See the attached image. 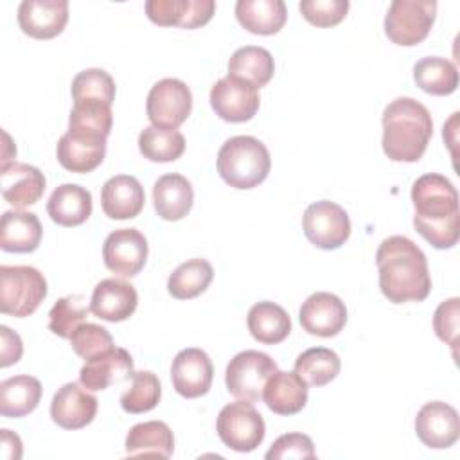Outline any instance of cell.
<instances>
[{"instance_id": "603a6c76", "label": "cell", "mask_w": 460, "mask_h": 460, "mask_svg": "<svg viewBox=\"0 0 460 460\" xmlns=\"http://www.w3.org/2000/svg\"><path fill=\"white\" fill-rule=\"evenodd\" d=\"M194 203L190 181L176 172L160 176L153 185V205L156 214L165 221L183 219Z\"/></svg>"}, {"instance_id": "f546056e", "label": "cell", "mask_w": 460, "mask_h": 460, "mask_svg": "<svg viewBox=\"0 0 460 460\" xmlns=\"http://www.w3.org/2000/svg\"><path fill=\"white\" fill-rule=\"evenodd\" d=\"M275 72V61L270 50L255 45H246L237 49L228 61V75L252 84L253 88H262L270 83Z\"/></svg>"}, {"instance_id": "3957f363", "label": "cell", "mask_w": 460, "mask_h": 460, "mask_svg": "<svg viewBox=\"0 0 460 460\" xmlns=\"http://www.w3.org/2000/svg\"><path fill=\"white\" fill-rule=\"evenodd\" d=\"M381 122V144L390 160L406 164L420 160L433 137V120L424 104L411 97H399L385 108Z\"/></svg>"}, {"instance_id": "5b68a950", "label": "cell", "mask_w": 460, "mask_h": 460, "mask_svg": "<svg viewBox=\"0 0 460 460\" xmlns=\"http://www.w3.org/2000/svg\"><path fill=\"white\" fill-rule=\"evenodd\" d=\"M47 296V280L32 266H0V311L14 318L32 314Z\"/></svg>"}, {"instance_id": "f1b7e54d", "label": "cell", "mask_w": 460, "mask_h": 460, "mask_svg": "<svg viewBox=\"0 0 460 460\" xmlns=\"http://www.w3.org/2000/svg\"><path fill=\"white\" fill-rule=\"evenodd\" d=\"M174 435L162 420H147L135 424L126 435V455H153L160 458L172 456Z\"/></svg>"}, {"instance_id": "e0dca14e", "label": "cell", "mask_w": 460, "mask_h": 460, "mask_svg": "<svg viewBox=\"0 0 460 460\" xmlns=\"http://www.w3.org/2000/svg\"><path fill=\"white\" fill-rule=\"evenodd\" d=\"M106 155V137L81 133V131H66L61 135L56 156L61 167L70 172H90L97 169Z\"/></svg>"}, {"instance_id": "d4e9b609", "label": "cell", "mask_w": 460, "mask_h": 460, "mask_svg": "<svg viewBox=\"0 0 460 460\" xmlns=\"http://www.w3.org/2000/svg\"><path fill=\"white\" fill-rule=\"evenodd\" d=\"M262 399L279 415H295L307 402V383L296 372L277 370L266 383Z\"/></svg>"}, {"instance_id": "4316f807", "label": "cell", "mask_w": 460, "mask_h": 460, "mask_svg": "<svg viewBox=\"0 0 460 460\" xmlns=\"http://www.w3.org/2000/svg\"><path fill=\"white\" fill-rule=\"evenodd\" d=\"M235 18L248 32L271 36L284 27L288 9L282 0H239Z\"/></svg>"}, {"instance_id": "ab89813d", "label": "cell", "mask_w": 460, "mask_h": 460, "mask_svg": "<svg viewBox=\"0 0 460 460\" xmlns=\"http://www.w3.org/2000/svg\"><path fill=\"white\" fill-rule=\"evenodd\" d=\"M72 350L81 356L84 361L92 359L102 352L111 350L113 338L102 325L97 323H81L75 332L70 336Z\"/></svg>"}, {"instance_id": "f6af8a7d", "label": "cell", "mask_w": 460, "mask_h": 460, "mask_svg": "<svg viewBox=\"0 0 460 460\" xmlns=\"http://www.w3.org/2000/svg\"><path fill=\"white\" fill-rule=\"evenodd\" d=\"M0 367L5 368L13 363H18L23 352V345H22V338L13 332L9 327L2 325L0 327Z\"/></svg>"}, {"instance_id": "83f0119b", "label": "cell", "mask_w": 460, "mask_h": 460, "mask_svg": "<svg viewBox=\"0 0 460 460\" xmlns=\"http://www.w3.org/2000/svg\"><path fill=\"white\" fill-rule=\"evenodd\" d=\"M246 323L250 334L264 345H277L291 332L289 314L284 311V307L270 300L253 304L248 311Z\"/></svg>"}, {"instance_id": "8fae6325", "label": "cell", "mask_w": 460, "mask_h": 460, "mask_svg": "<svg viewBox=\"0 0 460 460\" xmlns=\"http://www.w3.org/2000/svg\"><path fill=\"white\" fill-rule=\"evenodd\" d=\"M147 239L137 228H119L102 244L104 266L120 277H135L147 261Z\"/></svg>"}, {"instance_id": "4fadbf2b", "label": "cell", "mask_w": 460, "mask_h": 460, "mask_svg": "<svg viewBox=\"0 0 460 460\" xmlns=\"http://www.w3.org/2000/svg\"><path fill=\"white\" fill-rule=\"evenodd\" d=\"M305 332L320 338H332L347 323V307L340 296L329 291H316L305 298L298 311Z\"/></svg>"}, {"instance_id": "7bdbcfd3", "label": "cell", "mask_w": 460, "mask_h": 460, "mask_svg": "<svg viewBox=\"0 0 460 460\" xmlns=\"http://www.w3.org/2000/svg\"><path fill=\"white\" fill-rule=\"evenodd\" d=\"M313 440L304 433H286L280 435L271 447L266 451L268 460H286V458H314Z\"/></svg>"}, {"instance_id": "7c38bea8", "label": "cell", "mask_w": 460, "mask_h": 460, "mask_svg": "<svg viewBox=\"0 0 460 460\" xmlns=\"http://www.w3.org/2000/svg\"><path fill=\"white\" fill-rule=\"evenodd\" d=\"M259 104L257 88L230 75L221 77L210 90V106L226 122H246L253 119Z\"/></svg>"}, {"instance_id": "7a4b0ae2", "label": "cell", "mask_w": 460, "mask_h": 460, "mask_svg": "<svg viewBox=\"0 0 460 460\" xmlns=\"http://www.w3.org/2000/svg\"><path fill=\"white\" fill-rule=\"evenodd\" d=\"M381 293L392 304L420 302L431 291V277L422 250L404 235L386 237L377 252Z\"/></svg>"}, {"instance_id": "74e56055", "label": "cell", "mask_w": 460, "mask_h": 460, "mask_svg": "<svg viewBox=\"0 0 460 460\" xmlns=\"http://www.w3.org/2000/svg\"><path fill=\"white\" fill-rule=\"evenodd\" d=\"M113 126L111 106L101 102H77L74 104L68 119V131H81L106 137Z\"/></svg>"}, {"instance_id": "484cf974", "label": "cell", "mask_w": 460, "mask_h": 460, "mask_svg": "<svg viewBox=\"0 0 460 460\" xmlns=\"http://www.w3.org/2000/svg\"><path fill=\"white\" fill-rule=\"evenodd\" d=\"M47 212L59 226L83 225L92 214V194L77 183H63L50 194Z\"/></svg>"}, {"instance_id": "d6a6232c", "label": "cell", "mask_w": 460, "mask_h": 460, "mask_svg": "<svg viewBox=\"0 0 460 460\" xmlns=\"http://www.w3.org/2000/svg\"><path fill=\"white\" fill-rule=\"evenodd\" d=\"M212 277L214 270L207 259H189L169 275L167 291L178 300L196 298L210 286Z\"/></svg>"}, {"instance_id": "ba28073f", "label": "cell", "mask_w": 460, "mask_h": 460, "mask_svg": "<svg viewBox=\"0 0 460 460\" xmlns=\"http://www.w3.org/2000/svg\"><path fill=\"white\" fill-rule=\"evenodd\" d=\"M277 370V363L271 356L259 350H243L226 365V390L235 399L255 402L262 399L264 386Z\"/></svg>"}, {"instance_id": "d6986e66", "label": "cell", "mask_w": 460, "mask_h": 460, "mask_svg": "<svg viewBox=\"0 0 460 460\" xmlns=\"http://www.w3.org/2000/svg\"><path fill=\"white\" fill-rule=\"evenodd\" d=\"M133 358L126 349L113 347L86 363L79 370V381L86 390H106L110 385L122 383L133 376Z\"/></svg>"}, {"instance_id": "52a82bcc", "label": "cell", "mask_w": 460, "mask_h": 460, "mask_svg": "<svg viewBox=\"0 0 460 460\" xmlns=\"http://www.w3.org/2000/svg\"><path fill=\"white\" fill-rule=\"evenodd\" d=\"M216 429L221 442L237 453H250L257 449L266 435L262 415L250 401L243 399L221 408Z\"/></svg>"}, {"instance_id": "6da1fadb", "label": "cell", "mask_w": 460, "mask_h": 460, "mask_svg": "<svg viewBox=\"0 0 460 460\" xmlns=\"http://www.w3.org/2000/svg\"><path fill=\"white\" fill-rule=\"evenodd\" d=\"M411 201L415 230L437 250L453 248L460 235L458 192L453 183L438 172L422 174L413 181Z\"/></svg>"}, {"instance_id": "b9f144b4", "label": "cell", "mask_w": 460, "mask_h": 460, "mask_svg": "<svg viewBox=\"0 0 460 460\" xmlns=\"http://www.w3.org/2000/svg\"><path fill=\"white\" fill-rule=\"evenodd\" d=\"M460 314V300L456 296L444 300L433 314V329L438 340L447 343L453 349L458 345V316Z\"/></svg>"}, {"instance_id": "ee69618b", "label": "cell", "mask_w": 460, "mask_h": 460, "mask_svg": "<svg viewBox=\"0 0 460 460\" xmlns=\"http://www.w3.org/2000/svg\"><path fill=\"white\" fill-rule=\"evenodd\" d=\"M189 0H147L146 14L147 18L162 27H181L187 14Z\"/></svg>"}, {"instance_id": "9c48e42d", "label": "cell", "mask_w": 460, "mask_h": 460, "mask_svg": "<svg viewBox=\"0 0 460 460\" xmlns=\"http://www.w3.org/2000/svg\"><path fill=\"white\" fill-rule=\"evenodd\" d=\"M302 228L311 244L320 250H336L350 235V219L343 207L320 199L311 203L302 217Z\"/></svg>"}, {"instance_id": "ffe728a7", "label": "cell", "mask_w": 460, "mask_h": 460, "mask_svg": "<svg viewBox=\"0 0 460 460\" xmlns=\"http://www.w3.org/2000/svg\"><path fill=\"white\" fill-rule=\"evenodd\" d=\"M45 176L43 172L29 164L13 162L2 165L0 171V187L4 199L14 208H23L40 201L45 192Z\"/></svg>"}, {"instance_id": "836d02e7", "label": "cell", "mask_w": 460, "mask_h": 460, "mask_svg": "<svg viewBox=\"0 0 460 460\" xmlns=\"http://www.w3.org/2000/svg\"><path fill=\"white\" fill-rule=\"evenodd\" d=\"M138 149L151 162H174L185 151V138L178 129L147 126L138 135Z\"/></svg>"}, {"instance_id": "5bb4252c", "label": "cell", "mask_w": 460, "mask_h": 460, "mask_svg": "<svg viewBox=\"0 0 460 460\" xmlns=\"http://www.w3.org/2000/svg\"><path fill=\"white\" fill-rule=\"evenodd\" d=\"M415 433L419 440L431 449L451 447L460 437L458 411L442 401L426 402L417 411Z\"/></svg>"}, {"instance_id": "8d00e7d4", "label": "cell", "mask_w": 460, "mask_h": 460, "mask_svg": "<svg viewBox=\"0 0 460 460\" xmlns=\"http://www.w3.org/2000/svg\"><path fill=\"white\" fill-rule=\"evenodd\" d=\"M162 397L158 377L149 370L133 372L129 388L120 395V406L128 413H146L153 410Z\"/></svg>"}, {"instance_id": "30bf717a", "label": "cell", "mask_w": 460, "mask_h": 460, "mask_svg": "<svg viewBox=\"0 0 460 460\" xmlns=\"http://www.w3.org/2000/svg\"><path fill=\"white\" fill-rule=\"evenodd\" d=\"M146 110L151 126L176 129L190 115L192 93L183 81L165 77L149 90Z\"/></svg>"}, {"instance_id": "9a60e30c", "label": "cell", "mask_w": 460, "mask_h": 460, "mask_svg": "<svg viewBox=\"0 0 460 460\" xmlns=\"http://www.w3.org/2000/svg\"><path fill=\"white\" fill-rule=\"evenodd\" d=\"M214 367L208 354L189 347L180 350L171 365V381L174 390L185 399H196L210 390Z\"/></svg>"}, {"instance_id": "2e32d148", "label": "cell", "mask_w": 460, "mask_h": 460, "mask_svg": "<svg viewBox=\"0 0 460 460\" xmlns=\"http://www.w3.org/2000/svg\"><path fill=\"white\" fill-rule=\"evenodd\" d=\"M68 22L66 0H23L18 7V25L34 40H50L63 32Z\"/></svg>"}, {"instance_id": "60d3db41", "label": "cell", "mask_w": 460, "mask_h": 460, "mask_svg": "<svg viewBox=\"0 0 460 460\" xmlns=\"http://www.w3.org/2000/svg\"><path fill=\"white\" fill-rule=\"evenodd\" d=\"M349 5V0H302L298 9L311 25L332 27L347 16Z\"/></svg>"}, {"instance_id": "277c9868", "label": "cell", "mask_w": 460, "mask_h": 460, "mask_svg": "<svg viewBox=\"0 0 460 460\" xmlns=\"http://www.w3.org/2000/svg\"><path fill=\"white\" fill-rule=\"evenodd\" d=\"M270 169V151L255 137L237 135L219 147L217 172L234 189L257 187L268 178Z\"/></svg>"}, {"instance_id": "44dd1931", "label": "cell", "mask_w": 460, "mask_h": 460, "mask_svg": "<svg viewBox=\"0 0 460 460\" xmlns=\"http://www.w3.org/2000/svg\"><path fill=\"white\" fill-rule=\"evenodd\" d=\"M138 304L137 289L120 279L101 280L92 293L90 311L106 322H124L128 320Z\"/></svg>"}, {"instance_id": "f35d334b", "label": "cell", "mask_w": 460, "mask_h": 460, "mask_svg": "<svg viewBox=\"0 0 460 460\" xmlns=\"http://www.w3.org/2000/svg\"><path fill=\"white\" fill-rule=\"evenodd\" d=\"M90 307L81 295H70L59 298L50 313H49V329L59 336L68 338L75 332V329L84 322Z\"/></svg>"}, {"instance_id": "4dcf8cb0", "label": "cell", "mask_w": 460, "mask_h": 460, "mask_svg": "<svg viewBox=\"0 0 460 460\" xmlns=\"http://www.w3.org/2000/svg\"><path fill=\"white\" fill-rule=\"evenodd\" d=\"M41 399V383L27 374L7 377L0 383V413L4 417H25L36 410Z\"/></svg>"}, {"instance_id": "1f68e13d", "label": "cell", "mask_w": 460, "mask_h": 460, "mask_svg": "<svg viewBox=\"0 0 460 460\" xmlns=\"http://www.w3.org/2000/svg\"><path fill=\"white\" fill-rule=\"evenodd\" d=\"M413 79L429 95H451L458 88V70L446 58L428 56L415 63Z\"/></svg>"}, {"instance_id": "cb8c5ba5", "label": "cell", "mask_w": 460, "mask_h": 460, "mask_svg": "<svg viewBox=\"0 0 460 460\" xmlns=\"http://www.w3.org/2000/svg\"><path fill=\"white\" fill-rule=\"evenodd\" d=\"M43 235V226L34 212L7 210L0 219V248L13 253L34 252Z\"/></svg>"}, {"instance_id": "ac0fdd59", "label": "cell", "mask_w": 460, "mask_h": 460, "mask_svg": "<svg viewBox=\"0 0 460 460\" xmlns=\"http://www.w3.org/2000/svg\"><path fill=\"white\" fill-rule=\"evenodd\" d=\"M97 402V397L77 383H66L52 397L50 417L63 429H81L93 420Z\"/></svg>"}, {"instance_id": "bcb514c9", "label": "cell", "mask_w": 460, "mask_h": 460, "mask_svg": "<svg viewBox=\"0 0 460 460\" xmlns=\"http://www.w3.org/2000/svg\"><path fill=\"white\" fill-rule=\"evenodd\" d=\"M216 2L214 0H189L187 14L181 23V29H198L208 23L214 16Z\"/></svg>"}, {"instance_id": "7402d4cb", "label": "cell", "mask_w": 460, "mask_h": 460, "mask_svg": "<svg viewBox=\"0 0 460 460\" xmlns=\"http://www.w3.org/2000/svg\"><path fill=\"white\" fill-rule=\"evenodd\" d=\"M146 203L144 187L135 176H111L101 189V207L111 219L137 217Z\"/></svg>"}, {"instance_id": "8992f818", "label": "cell", "mask_w": 460, "mask_h": 460, "mask_svg": "<svg viewBox=\"0 0 460 460\" xmlns=\"http://www.w3.org/2000/svg\"><path fill=\"white\" fill-rule=\"evenodd\" d=\"M437 18L435 0H394L385 16V34L401 47L424 41Z\"/></svg>"}, {"instance_id": "e575fe53", "label": "cell", "mask_w": 460, "mask_h": 460, "mask_svg": "<svg viewBox=\"0 0 460 460\" xmlns=\"http://www.w3.org/2000/svg\"><path fill=\"white\" fill-rule=\"evenodd\" d=\"M340 368L338 354L325 347L307 349L295 361V372L309 386H325L340 374Z\"/></svg>"}, {"instance_id": "d590c367", "label": "cell", "mask_w": 460, "mask_h": 460, "mask_svg": "<svg viewBox=\"0 0 460 460\" xmlns=\"http://www.w3.org/2000/svg\"><path fill=\"white\" fill-rule=\"evenodd\" d=\"M72 99L77 102H101L111 106L115 101V81L102 68H86L72 81Z\"/></svg>"}]
</instances>
